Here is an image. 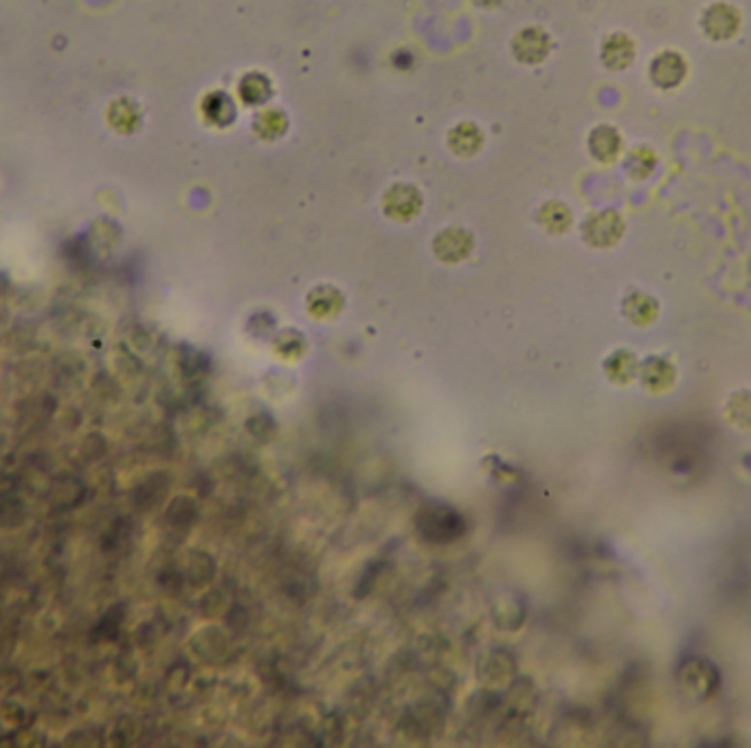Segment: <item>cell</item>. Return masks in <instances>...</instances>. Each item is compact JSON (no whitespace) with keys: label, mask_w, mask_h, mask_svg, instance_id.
I'll return each instance as SVG.
<instances>
[{"label":"cell","mask_w":751,"mask_h":748,"mask_svg":"<svg viewBox=\"0 0 751 748\" xmlns=\"http://www.w3.org/2000/svg\"><path fill=\"white\" fill-rule=\"evenodd\" d=\"M701 29L714 42H727L740 31V12L730 3H712L701 13Z\"/></svg>","instance_id":"1"},{"label":"cell","mask_w":751,"mask_h":748,"mask_svg":"<svg viewBox=\"0 0 751 748\" xmlns=\"http://www.w3.org/2000/svg\"><path fill=\"white\" fill-rule=\"evenodd\" d=\"M648 75L657 89L672 90L684 84L685 75H688V62L677 50H662L650 62Z\"/></svg>","instance_id":"2"},{"label":"cell","mask_w":751,"mask_h":748,"mask_svg":"<svg viewBox=\"0 0 751 748\" xmlns=\"http://www.w3.org/2000/svg\"><path fill=\"white\" fill-rule=\"evenodd\" d=\"M583 233L591 246L607 249V246L617 244L620 237L624 235V220L616 211H598V213L589 215Z\"/></svg>","instance_id":"3"},{"label":"cell","mask_w":751,"mask_h":748,"mask_svg":"<svg viewBox=\"0 0 751 748\" xmlns=\"http://www.w3.org/2000/svg\"><path fill=\"white\" fill-rule=\"evenodd\" d=\"M622 141L620 132L611 126H598L589 136V150L593 158H598L600 163H613V160L620 156Z\"/></svg>","instance_id":"4"},{"label":"cell","mask_w":751,"mask_h":748,"mask_svg":"<svg viewBox=\"0 0 751 748\" xmlns=\"http://www.w3.org/2000/svg\"><path fill=\"white\" fill-rule=\"evenodd\" d=\"M635 59V42L624 34H613L602 44V62L613 71L631 66Z\"/></svg>","instance_id":"5"},{"label":"cell","mask_w":751,"mask_h":748,"mask_svg":"<svg viewBox=\"0 0 751 748\" xmlns=\"http://www.w3.org/2000/svg\"><path fill=\"white\" fill-rule=\"evenodd\" d=\"M654 167H657V156L648 148L633 150L629 160H626V172L633 178H638V181H644L646 176H650V174L654 172Z\"/></svg>","instance_id":"6"},{"label":"cell","mask_w":751,"mask_h":748,"mask_svg":"<svg viewBox=\"0 0 751 748\" xmlns=\"http://www.w3.org/2000/svg\"><path fill=\"white\" fill-rule=\"evenodd\" d=\"M624 312L629 319H633V323H650V320L657 316V303L654 299L646 295H633L626 299Z\"/></svg>","instance_id":"7"},{"label":"cell","mask_w":751,"mask_h":748,"mask_svg":"<svg viewBox=\"0 0 751 748\" xmlns=\"http://www.w3.org/2000/svg\"><path fill=\"white\" fill-rule=\"evenodd\" d=\"M675 378V369L668 365L662 358H653V360L646 362L644 366V382L646 387H666L670 384V380Z\"/></svg>","instance_id":"8"},{"label":"cell","mask_w":751,"mask_h":748,"mask_svg":"<svg viewBox=\"0 0 751 748\" xmlns=\"http://www.w3.org/2000/svg\"><path fill=\"white\" fill-rule=\"evenodd\" d=\"M607 371L613 380H617V382H626L629 378H633V374H635L633 353H629V351L613 353L611 360L607 362Z\"/></svg>","instance_id":"9"}]
</instances>
